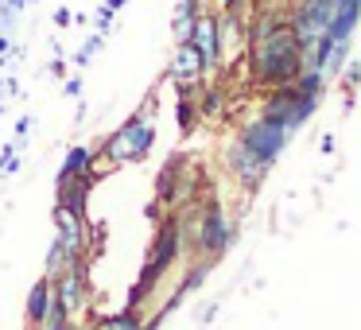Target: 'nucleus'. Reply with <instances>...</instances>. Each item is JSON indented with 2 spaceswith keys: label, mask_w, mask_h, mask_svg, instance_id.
<instances>
[{
  "label": "nucleus",
  "mask_w": 361,
  "mask_h": 330,
  "mask_svg": "<svg viewBox=\"0 0 361 330\" xmlns=\"http://www.w3.org/2000/svg\"><path fill=\"white\" fill-rule=\"evenodd\" d=\"M249 66H252V78L260 86H291L303 71V51H299L291 28L283 24H272L264 32H252V55H249Z\"/></svg>",
  "instance_id": "1"
},
{
  "label": "nucleus",
  "mask_w": 361,
  "mask_h": 330,
  "mask_svg": "<svg viewBox=\"0 0 361 330\" xmlns=\"http://www.w3.org/2000/svg\"><path fill=\"white\" fill-rule=\"evenodd\" d=\"M288 136H291V133H288L283 125H276V121H264V117H260V121H252V125L241 128V140H237V144H241V148H249L252 156L260 159V164L272 167L276 156L283 152V144H288Z\"/></svg>",
  "instance_id": "2"
},
{
  "label": "nucleus",
  "mask_w": 361,
  "mask_h": 330,
  "mask_svg": "<svg viewBox=\"0 0 361 330\" xmlns=\"http://www.w3.org/2000/svg\"><path fill=\"white\" fill-rule=\"evenodd\" d=\"M148 148H152V125L136 117L105 144V159H109V164H125V159H140Z\"/></svg>",
  "instance_id": "3"
},
{
  "label": "nucleus",
  "mask_w": 361,
  "mask_h": 330,
  "mask_svg": "<svg viewBox=\"0 0 361 330\" xmlns=\"http://www.w3.org/2000/svg\"><path fill=\"white\" fill-rule=\"evenodd\" d=\"M190 47L198 51V59H202V71H210V66H218V59H221V20L218 16H210V12H198V20H195V28H190Z\"/></svg>",
  "instance_id": "4"
},
{
  "label": "nucleus",
  "mask_w": 361,
  "mask_h": 330,
  "mask_svg": "<svg viewBox=\"0 0 361 330\" xmlns=\"http://www.w3.org/2000/svg\"><path fill=\"white\" fill-rule=\"evenodd\" d=\"M51 291H55V303L66 311V319L71 314H78L82 307H86V283H82V272L78 264H71L59 280H51Z\"/></svg>",
  "instance_id": "5"
},
{
  "label": "nucleus",
  "mask_w": 361,
  "mask_h": 330,
  "mask_svg": "<svg viewBox=\"0 0 361 330\" xmlns=\"http://www.w3.org/2000/svg\"><path fill=\"white\" fill-rule=\"evenodd\" d=\"M229 237H233V226L226 221V214H221L218 206H210V210L202 214V229H198V245H202V252H210V257L226 252Z\"/></svg>",
  "instance_id": "6"
},
{
  "label": "nucleus",
  "mask_w": 361,
  "mask_h": 330,
  "mask_svg": "<svg viewBox=\"0 0 361 330\" xmlns=\"http://www.w3.org/2000/svg\"><path fill=\"white\" fill-rule=\"evenodd\" d=\"M226 164H229V171L237 175V183H245L249 190H257L268 175V164H260V159L252 156L249 148H241V144H233V148L226 152Z\"/></svg>",
  "instance_id": "7"
},
{
  "label": "nucleus",
  "mask_w": 361,
  "mask_h": 330,
  "mask_svg": "<svg viewBox=\"0 0 361 330\" xmlns=\"http://www.w3.org/2000/svg\"><path fill=\"white\" fill-rule=\"evenodd\" d=\"M175 252H179V226L171 221V226L159 229V241H156V252H152V264H148V272H144V276H148V280H144V291L159 280V272H164V268L175 260Z\"/></svg>",
  "instance_id": "8"
},
{
  "label": "nucleus",
  "mask_w": 361,
  "mask_h": 330,
  "mask_svg": "<svg viewBox=\"0 0 361 330\" xmlns=\"http://www.w3.org/2000/svg\"><path fill=\"white\" fill-rule=\"evenodd\" d=\"M198 74H202V59H198V51L190 47V43H179V51H175V59H171V78L175 82H195Z\"/></svg>",
  "instance_id": "9"
},
{
  "label": "nucleus",
  "mask_w": 361,
  "mask_h": 330,
  "mask_svg": "<svg viewBox=\"0 0 361 330\" xmlns=\"http://www.w3.org/2000/svg\"><path fill=\"white\" fill-rule=\"evenodd\" d=\"M47 311H51V280H39L32 288V295H27V322L39 330L47 322Z\"/></svg>",
  "instance_id": "10"
},
{
  "label": "nucleus",
  "mask_w": 361,
  "mask_h": 330,
  "mask_svg": "<svg viewBox=\"0 0 361 330\" xmlns=\"http://www.w3.org/2000/svg\"><path fill=\"white\" fill-rule=\"evenodd\" d=\"M90 167H94V152H90V148H71L59 183H63V179H78V175H90Z\"/></svg>",
  "instance_id": "11"
},
{
  "label": "nucleus",
  "mask_w": 361,
  "mask_h": 330,
  "mask_svg": "<svg viewBox=\"0 0 361 330\" xmlns=\"http://www.w3.org/2000/svg\"><path fill=\"white\" fill-rule=\"evenodd\" d=\"M195 20H198V4H195V0H183V4H179V16H175V39H179V43L190 39V28H195Z\"/></svg>",
  "instance_id": "12"
},
{
  "label": "nucleus",
  "mask_w": 361,
  "mask_h": 330,
  "mask_svg": "<svg viewBox=\"0 0 361 330\" xmlns=\"http://www.w3.org/2000/svg\"><path fill=\"white\" fill-rule=\"evenodd\" d=\"M102 330H140V322H136L133 314H105Z\"/></svg>",
  "instance_id": "13"
},
{
  "label": "nucleus",
  "mask_w": 361,
  "mask_h": 330,
  "mask_svg": "<svg viewBox=\"0 0 361 330\" xmlns=\"http://www.w3.org/2000/svg\"><path fill=\"white\" fill-rule=\"evenodd\" d=\"M345 86H350V90H353V86H357V66H353V63H350V66H345Z\"/></svg>",
  "instance_id": "14"
},
{
  "label": "nucleus",
  "mask_w": 361,
  "mask_h": 330,
  "mask_svg": "<svg viewBox=\"0 0 361 330\" xmlns=\"http://www.w3.org/2000/svg\"><path fill=\"white\" fill-rule=\"evenodd\" d=\"M218 8H226V12H237V0H218Z\"/></svg>",
  "instance_id": "15"
}]
</instances>
